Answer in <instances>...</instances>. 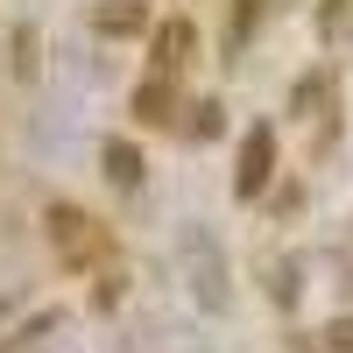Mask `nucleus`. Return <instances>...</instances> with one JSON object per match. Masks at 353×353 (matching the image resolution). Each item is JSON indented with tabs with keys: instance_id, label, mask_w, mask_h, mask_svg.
I'll return each mask as SVG.
<instances>
[{
	"instance_id": "obj_10",
	"label": "nucleus",
	"mask_w": 353,
	"mask_h": 353,
	"mask_svg": "<svg viewBox=\"0 0 353 353\" xmlns=\"http://www.w3.org/2000/svg\"><path fill=\"white\" fill-rule=\"evenodd\" d=\"M325 99H332V78H325V71L297 78V85H290V121H318V113H325Z\"/></svg>"
},
{
	"instance_id": "obj_2",
	"label": "nucleus",
	"mask_w": 353,
	"mask_h": 353,
	"mask_svg": "<svg viewBox=\"0 0 353 353\" xmlns=\"http://www.w3.org/2000/svg\"><path fill=\"white\" fill-rule=\"evenodd\" d=\"M170 261H176V283H184V297L205 311V318H226L233 311V261L219 248V233L205 219H184L170 241Z\"/></svg>"
},
{
	"instance_id": "obj_8",
	"label": "nucleus",
	"mask_w": 353,
	"mask_h": 353,
	"mask_svg": "<svg viewBox=\"0 0 353 353\" xmlns=\"http://www.w3.org/2000/svg\"><path fill=\"white\" fill-rule=\"evenodd\" d=\"M50 332H64V311L57 304H43V311H28L21 325H8V339H0V353H36Z\"/></svg>"
},
{
	"instance_id": "obj_6",
	"label": "nucleus",
	"mask_w": 353,
	"mask_h": 353,
	"mask_svg": "<svg viewBox=\"0 0 353 353\" xmlns=\"http://www.w3.org/2000/svg\"><path fill=\"white\" fill-rule=\"evenodd\" d=\"M156 14H149V0H99L92 8V28L106 43H121V36H141V28H149Z\"/></svg>"
},
{
	"instance_id": "obj_1",
	"label": "nucleus",
	"mask_w": 353,
	"mask_h": 353,
	"mask_svg": "<svg viewBox=\"0 0 353 353\" xmlns=\"http://www.w3.org/2000/svg\"><path fill=\"white\" fill-rule=\"evenodd\" d=\"M43 241H50V254H57V269L78 276V283L121 269V233H113L99 212H85L78 198H50V205H43Z\"/></svg>"
},
{
	"instance_id": "obj_12",
	"label": "nucleus",
	"mask_w": 353,
	"mask_h": 353,
	"mask_svg": "<svg viewBox=\"0 0 353 353\" xmlns=\"http://www.w3.org/2000/svg\"><path fill=\"white\" fill-rule=\"evenodd\" d=\"M14 78H36V28H14Z\"/></svg>"
},
{
	"instance_id": "obj_7",
	"label": "nucleus",
	"mask_w": 353,
	"mask_h": 353,
	"mask_svg": "<svg viewBox=\"0 0 353 353\" xmlns=\"http://www.w3.org/2000/svg\"><path fill=\"white\" fill-rule=\"evenodd\" d=\"M134 121H141V128H176V85H170V78L149 71V78L134 85Z\"/></svg>"
},
{
	"instance_id": "obj_13",
	"label": "nucleus",
	"mask_w": 353,
	"mask_h": 353,
	"mask_svg": "<svg viewBox=\"0 0 353 353\" xmlns=\"http://www.w3.org/2000/svg\"><path fill=\"white\" fill-rule=\"evenodd\" d=\"M318 36H325V43L339 36V0H318Z\"/></svg>"
},
{
	"instance_id": "obj_3",
	"label": "nucleus",
	"mask_w": 353,
	"mask_h": 353,
	"mask_svg": "<svg viewBox=\"0 0 353 353\" xmlns=\"http://www.w3.org/2000/svg\"><path fill=\"white\" fill-rule=\"evenodd\" d=\"M276 176V121H254L241 134V156H233V198H261Z\"/></svg>"
},
{
	"instance_id": "obj_11",
	"label": "nucleus",
	"mask_w": 353,
	"mask_h": 353,
	"mask_svg": "<svg viewBox=\"0 0 353 353\" xmlns=\"http://www.w3.org/2000/svg\"><path fill=\"white\" fill-rule=\"evenodd\" d=\"M261 276H269V297H276L283 311H297V297H304V283H297V261H290V269H283V261H261Z\"/></svg>"
},
{
	"instance_id": "obj_14",
	"label": "nucleus",
	"mask_w": 353,
	"mask_h": 353,
	"mask_svg": "<svg viewBox=\"0 0 353 353\" xmlns=\"http://www.w3.org/2000/svg\"><path fill=\"white\" fill-rule=\"evenodd\" d=\"M21 304H28V290H8V297H0V325H8V318H14Z\"/></svg>"
},
{
	"instance_id": "obj_5",
	"label": "nucleus",
	"mask_w": 353,
	"mask_h": 353,
	"mask_svg": "<svg viewBox=\"0 0 353 353\" xmlns=\"http://www.w3.org/2000/svg\"><path fill=\"white\" fill-rule=\"evenodd\" d=\"M99 176H106L113 191H141V184H149V163H141V149H134V141L106 134V141H99Z\"/></svg>"
},
{
	"instance_id": "obj_4",
	"label": "nucleus",
	"mask_w": 353,
	"mask_h": 353,
	"mask_svg": "<svg viewBox=\"0 0 353 353\" xmlns=\"http://www.w3.org/2000/svg\"><path fill=\"white\" fill-rule=\"evenodd\" d=\"M191 57H198V28L176 14V21H156V36H149V71L156 78H176V71H191Z\"/></svg>"
},
{
	"instance_id": "obj_9",
	"label": "nucleus",
	"mask_w": 353,
	"mask_h": 353,
	"mask_svg": "<svg viewBox=\"0 0 353 353\" xmlns=\"http://www.w3.org/2000/svg\"><path fill=\"white\" fill-rule=\"evenodd\" d=\"M261 21H269V0H226V64H233V50L254 43Z\"/></svg>"
}]
</instances>
